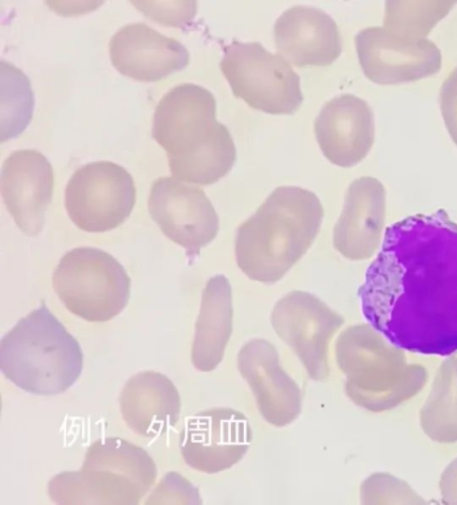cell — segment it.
Masks as SVG:
<instances>
[{"label": "cell", "instance_id": "obj_1", "mask_svg": "<svg viewBox=\"0 0 457 505\" xmlns=\"http://www.w3.org/2000/svg\"><path fill=\"white\" fill-rule=\"evenodd\" d=\"M358 295L365 319L393 344L457 352V223L438 210L386 227Z\"/></svg>", "mask_w": 457, "mask_h": 505}, {"label": "cell", "instance_id": "obj_2", "mask_svg": "<svg viewBox=\"0 0 457 505\" xmlns=\"http://www.w3.org/2000/svg\"><path fill=\"white\" fill-rule=\"evenodd\" d=\"M152 137L167 153L172 177L188 184L216 183L232 169L237 151L216 119V100L205 87L183 83L160 99Z\"/></svg>", "mask_w": 457, "mask_h": 505}, {"label": "cell", "instance_id": "obj_3", "mask_svg": "<svg viewBox=\"0 0 457 505\" xmlns=\"http://www.w3.org/2000/svg\"><path fill=\"white\" fill-rule=\"evenodd\" d=\"M323 216L313 192L294 186L277 187L237 230L238 268L252 280L278 282L311 247Z\"/></svg>", "mask_w": 457, "mask_h": 505}, {"label": "cell", "instance_id": "obj_4", "mask_svg": "<svg viewBox=\"0 0 457 505\" xmlns=\"http://www.w3.org/2000/svg\"><path fill=\"white\" fill-rule=\"evenodd\" d=\"M83 352L43 302L0 342V368L20 389L39 396L64 393L79 379Z\"/></svg>", "mask_w": 457, "mask_h": 505}, {"label": "cell", "instance_id": "obj_5", "mask_svg": "<svg viewBox=\"0 0 457 505\" xmlns=\"http://www.w3.org/2000/svg\"><path fill=\"white\" fill-rule=\"evenodd\" d=\"M157 468L143 448L120 437L92 443L81 468L55 475L49 498L58 504H138L150 491Z\"/></svg>", "mask_w": 457, "mask_h": 505}, {"label": "cell", "instance_id": "obj_6", "mask_svg": "<svg viewBox=\"0 0 457 505\" xmlns=\"http://www.w3.org/2000/svg\"><path fill=\"white\" fill-rule=\"evenodd\" d=\"M337 361L348 395L370 410H385L418 393L426 382L420 365L370 324L349 327L336 343Z\"/></svg>", "mask_w": 457, "mask_h": 505}, {"label": "cell", "instance_id": "obj_7", "mask_svg": "<svg viewBox=\"0 0 457 505\" xmlns=\"http://www.w3.org/2000/svg\"><path fill=\"white\" fill-rule=\"evenodd\" d=\"M52 284L72 314L90 322L108 321L127 306L130 277L110 253L82 246L69 251L57 264Z\"/></svg>", "mask_w": 457, "mask_h": 505}, {"label": "cell", "instance_id": "obj_8", "mask_svg": "<svg viewBox=\"0 0 457 505\" xmlns=\"http://www.w3.org/2000/svg\"><path fill=\"white\" fill-rule=\"evenodd\" d=\"M220 68L234 95L255 110L291 114L302 105L298 74L259 42L234 40L224 48Z\"/></svg>", "mask_w": 457, "mask_h": 505}, {"label": "cell", "instance_id": "obj_9", "mask_svg": "<svg viewBox=\"0 0 457 505\" xmlns=\"http://www.w3.org/2000/svg\"><path fill=\"white\" fill-rule=\"evenodd\" d=\"M131 175L109 161L89 162L71 175L65 187L64 203L79 229L103 233L122 224L136 203Z\"/></svg>", "mask_w": 457, "mask_h": 505}, {"label": "cell", "instance_id": "obj_10", "mask_svg": "<svg viewBox=\"0 0 457 505\" xmlns=\"http://www.w3.org/2000/svg\"><path fill=\"white\" fill-rule=\"evenodd\" d=\"M344 318L312 294L295 290L275 304L270 322L313 379L328 375V352Z\"/></svg>", "mask_w": 457, "mask_h": 505}, {"label": "cell", "instance_id": "obj_11", "mask_svg": "<svg viewBox=\"0 0 457 505\" xmlns=\"http://www.w3.org/2000/svg\"><path fill=\"white\" fill-rule=\"evenodd\" d=\"M147 205L161 231L188 257L198 255L218 235V214L198 186L174 177L159 178L151 186Z\"/></svg>", "mask_w": 457, "mask_h": 505}, {"label": "cell", "instance_id": "obj_12", "mask_svg": "<svg viewBox=\"0 0 457 505\" xmlns=\"http://www.w3.org/2000/svg\"><path fill=\"white\" fill-rule=\"evenodd\" d=\"M247 418L231 408H213L187 418L179 434L184 461L193 469L216 474L237 464L252 443Z\"/></svg>", "mask_w": 457, "mask_h": 505}, {"label": "cell", "instance_id": "obj_13", "mask_svg": "<svg viewBox=\"0 0 457 505\" xmlns=\"http://www.w3.org/2000/svg\"><path fill=\"white\" fill-rule=\"evenodd\" d=\"M364 75L379 85H398L420 80L437 73L442 54L431 40H411L373 26L354 37Z\"/></svg>", "mask_w": 457, "mask_h": 505}, {"label": "cell", "instance_id": "obj_14", "mask_svg": "<svg viewBox=\"0 0 457 505\" xmlns=\"http://www.w3.org/2000/svg\"><path fill=\"white\" fill-rule=\"evenodd\" d=\"M0 186L18 228L28 236L38 235L54 191V171L46 156L33 149L12 152L3 162Z\"/></svg>", "mask_w": 457, "mask_h": 505}, {"label": "cell", "instance_id": "obj_15", "mask_svg": "<svg viewBox=\"0 0 457 505\" xmlns=\"http://www.w3.org/2000/svg\"><path fill=\"white\" fill-rule=\"evenodd\" d=\"M386 192L373 177H361L348 186L334 227L333 245L350 261H364L378 252L386 232Z\"/></svg>", "mask_w": 457, "mask_h": 505}, {"label": "cell", "instance_id": "obj_16", "mask_svg": "<svg viewBox=\"0 0 457 505\" xmlns=\"http://www.w3.org/2000/svg\"><path fill=\"white\" fill-rule=\"evenodd\" d=\"M314 133L324 156L351 168L361 161L375 139L374 115L361 98L345 94L327 102L314 120Z\"/></svg>", "mask_w": 457, "mask_h": 505}, {"label": "cell", "instance_id": "obj_17", "mask_svg": "<svg viewBox=\"0 0 457 505\" xmlns=\"http://www.w3.org/2000/svg\"><path fill=\"white\" fill-rule=\"evenodd\" d=\"M112 64L122 75L138 81H159L190 62L187 49L143 22L120 28L111 38Z\"/></svg>", "mask_w": 457, "mask_h": 505}, {"label": "cell", "instance_id": "obj_18", "mask_svg": "<svg viewBox=\"0 0 457 505\" xmlns=\"http://www.w3.org/2000/svg\"><path fill=\"white\" fill-rule=\"evenodd\" d=\"M237 367L269 423L282 426L297 417L299 389L280 367L278 352L270 343L263 339L247 342L238 352Z\"/></svg>", "mask_w": 457, "mask_h": 505}, {"label": "cell", "instance_id": "obj_19", "mask_svg": "<svg viewBox=\"0 0 457 505\" xmlns=\"http://www.w3.org/2000/svg\"><path fill=\"white\" fill-rule=\"evenodd\" d=\"M276 49L297 67L326 66L341 54L338 27L321 9L295 5L285 11L273 27Z\"/></svg>", "mask_w": 457, "mask_h": 505}, {"label": "cell", "instance_id": "obj_20", "mask_svg": "<svg viewBox=\"0 0 457 505\" xmlns=\"http://www.w3.org/2000/svg\"><path fill=\"white\" fill-rule=\"evenodd\" d=\"M120 410L129 428L147 438L163 435L179 419L180 397L164 374L144 370L131 376L119 396Z\"/></svg>", "mask_w": 457, "mask_h": 505}, {"label": "cell", "instance_id": "obj_21", "mask_svg": "<svg viewBox=\"0 0 457 505\" xmlns=\"http://www.w3.org/2000/svg\"><path fill=\"white\" fill-rule=\"evenodd\" d=\"M232 293L224 275L211 277L203 290L195 322L191 360L201 371H211L220 362L232 332Z\"/></svg>", "mask_w": 457, "mask_h": 505}, {"label": "cell", "instance_id": "obj_22", "mask_svg": "<svg viewBox=\"0 0 457 505\" xmlns=\"http://www.w3.org/2000/svg\"><path fill=\"white\" fill-rule=\"evenodd\" d=\"M420 425L434 441L457 442V357L441 364L421 409Z\"/></svg>", "mask_w": 457, "mask_h": 505}, {"label": "cell", "instance_id": "obj_23", "mask_svg": "<svg viewBox=\"0 0 457 505\" xmlns=\"http://www.w3.org/2000/svg\"><path fill=\"white\" fill-rule=\"evenodd\" d=\"M1 70V128L4 143L21 134L29 123L34 109V95L28 77L4 60Z\"/></svg>", "mask_w": 457, "mask_h": 505}, {"label": "cell", "instance_id": "obj_24", "mask_svg": "<svg viewBox=\"0 0 457 505\" xmlns=\"http://www.w3.org/2000/svg\"><path fill=\"white\" fill-rule=\"evenodd\" d=\"M457 1H386L383 27L411 40L427 38Z\"/></svg>", "mask_w": 457, "mask_h": 505}, {"label": "cell", "instance_id": "obj_25", "mask_svg": "<svg viewBox=\"0 0 457 505\" xmlns=\"http://www.w3.org/2000/svg\"><path fill=\"white\" fill-rule=\"evenodd\" d=\"M140 12L161 24L182 27L196 13L195 1H131Z\"/></svg>", "mask_w": 457, "mask_h": 505}, {"label": "cell", "instance_id": "obj_26", "mask_svg": "<svg viewBox=\"0 0 457 505\" xmlns=\"http://www.w3.org/2000/svg\"><path fill=\"white\" fill-rule=\"evenodd\" d=\"M201 499L198 491L179 473L169 472L161 480L146 504H199Z\"/></svg>", "mask_w": 457, "mask_h": 505}, {"label": "cell", "instance_id": "obj_27", "mask_svg": "<svg viewBox=\"0 0 457 505\" xmlns=\"http://www.w3.org/2000/svg\"><path fill=\"white\" fill-rule=\"evenodd\" d=\"M439 104L445 128L457 146V66L442 84Z\"/></svg>", "mask_w": 457, "mask_h": 505}, {"label": "cell", "instance_id": "obj_28", "mask_svg": "<svg viewBox=\"0 0 457 505\" xmlns=\"http://www.w3.org/2000/svg\"><path fill=\"white\" fill-rule=\"evenodd\" d=\"M440 490L446 503H457V459L444 471L440 480Z\"/></svg>", "mask_w": 457, "mask_h": 505}]
</instances>
